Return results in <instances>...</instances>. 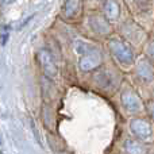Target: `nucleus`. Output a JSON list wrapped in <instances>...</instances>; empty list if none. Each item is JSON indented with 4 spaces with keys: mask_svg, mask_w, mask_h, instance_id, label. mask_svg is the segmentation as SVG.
I'll list each match as a JSON object with an SVG mask.
<instances>
[{
    "mask_svg": "<svg viewBox=\"0 0 154 154\" xmlns=\"http://www.w3.org/2000/svg\"><path fill=\"white\" fill-rule=\"evenodd\" d=\"M109 50L118 58V61H120L122 64H126V65L133 64L134 51L127 42H123V41H119V39L109 41Z\"/></svg>",
    "mask_w": 154,
    "mask_h": 154,
    "instance_id": "f257e3e1",
    "label": "nucleus"
},
{
    "mask_svg": "<svg viewBox=\"0 0 154 154\" xmlns=\"http://www.w3.org/2000/svg\"><path fill=\"white\" fill-rule=\"evenodd\" d=\"M101 61H103L101 53L97 49L91 48L89 50L85 51V53L82 54V57L80 58V68H81V70H84V72H89V70H93L100 66Z\"/></svg>",
    "mask_w": 154,
    "mask_h": 154,
    "instance_id": "f03ea898",
    "label": "nucleus"
},
{
    "mask_svg": "<svg viewBox=\"0 0 154 154\" xmlns=\"http://www.w3.org/2000/svg\"><path fill=\"white\" fill-rule=\"evenodd\" d=\"M38 61H39V65H41V68H42L43 73L48 77L57 76L58 68H57L56 62H54V60H53V56L50 54L49 50L42 49V50L38 51Z\"/></svg>",
    "mask_w": 154,
    "mask_h": 154,
    "instance_id": "7ed1b4c3",
    "label": "nucleus"
},
{
    "mask_svg": "<svg viewBox=\"0 0 154 154\" xmlns=\"http://www.w3.org/2000/svg\"><path fill=\"white\" fill-rule=\"evenodd\" d=\"M130 128L135 137L139 139H150L153 135V128L150 123L145 119H133L130 123Z\"/></svg>",
    "mask_w": 154,
    "mask_h": 154,
    "instance_id": "20e7f679",
    "label": "nucleus"
},
{
    "mask_svg": "<svg viewBox=\"0 0 154 154\" xmlns=\"http://www.w3.org/2000/svg\"><path fill=\"white\" fill-rule=\"evenodd\" d=\"M89 24L95 32L100 35H108L111 32V26L106 16L101 15H91L89 16Z\"/></svg>",
    "mask_w": 154,
    "mask_h": 154,
    "instance_id": "39448f33",
    "label": "nucleus"
},
{
    "mask_svg": "<svg viewBox=\"0 0 154 154\" xmlns=\"http://www.w3.org/2000/svg\"><path fill=\"white\" fill-rule=\"evenodd\" d=\"M122 103L126 109L131 112H138L142 109V101L135 93L133 92H125L122 95Z\"/></svg>",
    "mask_w": 154,
    "mask_h": 154,
    "instance_id": "423d86ee",
    "label": "nucleus"
},
{
    "mask_svg": "<svg viewBox=\"0 0 154 154\" xmlns=\"http://www.w3.org/2000/svg\"><path fill=\"white\" fill-rule=\"evenodd\" d=\"M137 75L139 76V79L146 82L152 81L154 79V68L149 62V60L143 58L137 64Z\"/></svg>",
    "mask_w": 154,
    "mask_h": 154,
    "instance_id": "0eeeda50",
    "label": "nucleus"
},
{
    "mask_svg": "<svg viewBox=\"0 0 154 154\" xmlns=\"http://www.w3.org/2000/svg\"><path fill=\"white\" fill-rule=\"evenodd\" d=\"M82 11V0H65L62 5V14L65 18H76Z\"/></svg>",
    "mask_w": 154,
    "mask_h": 154,
    "instance_id": "6e6552de",
    "label": "nucleus"
},
{
    "mask_svg": "<svg viewBox=\"0 0 154 154\" xmlns=\"http://www.w3.org/2000/svg\"><path fill=\"white\" fill-rule=\"evenodd\" d=\"M120 14V8L115 0H106L104 3V16L108 20H116L119 18Z\"/></svg>",
    "mask_w": 154,
    "mask_h": 154,
    "instance_id": "1a4fd4ad",
    "label": "nucleus"
},
{
    "mask_svg": "<svg viewBox=\"0 0 154 154\" xmlns=\"http://www.w3.org/2000/svg\"><path fill=\"white\" fill-rule=\"evenodd\" d=\"M125 150L128 154H146V147L135 139H127L125 142Z\"/></svg>",
    "mask_w": 154,
    "mask_h": 154,
    "instance_id": "9d476101",
    "label": "nucleus"
},
{
    "mask_svg": "<svg viewBox=\"0 0 154 154\" xmlns=\"http://www.w3.org/2000/svg\"><path fill=\"white\" fill-rule=\"evenodd\" d=\"M95 80H96V82H97L100 87H103V88H107V87H109V85L112 84V77L109 76L108 72L97 73V75L95 76Z\"/></svg>",
    "mask_w": 154,
    "mask_h": 154,
    "instance_id": "9b49d317",
    "label": "nucleus"
},
{
    "mask_svg": "<svg viewBox=\"0 0 154 154\" xmlns=\"http://www.w3.org/2000/svg\"><path fill=\"white\" fill-rule=\"evenodd\" d=\"M8 41V30H2L0 32V45L4 46Z\"/></svg>",
    "mask_w": 154,
    "mask_h": 154,
    "instance_id": "f8f14e48",
    "label": "nucleus"
},
{
    "mask_svg": "<svg viewBox=\"0 0 154 154\" xmlns=\"http://www.w3.org/2000/svg\"><path fill=\"white\" fill-rule=\"evenodd\" d=\"M146 53H147V56L154 61V41L149 42V45H147V48H146Z\"/></svg>",
    "mask_w": 154,
    "mask_h": 154,
    "instance_id": "ddd939ff",
    "label": "nucleus"
},
{
    "mask_svg": "<svg viewBox=\"0 0 154 154\" xmlns=\"http://www.w3.org/2000/svg\"><path fill=\"white\" fill-rule=\"evenodd\" d=\"M147 111H149L150 116L154 119V101H150V103L147 104Z\"/></svg>",
    "mask_w": 154,
    "mask_h": 154,
    "instance_id": "4468645a",
    "label": "nucleus"
},
{
    "mask_svg": "<svg viewBox=\"0 0 154 154\" xmlns=\"http://www.w3.org/2000/svg\"><path fill=\"white\" fill-rule=\"evenodd\" d=\"M15 0H0V4L2 5H8V4H12Z\"/></svg>",
    "mask_w": 154,
    "mask_h": 154,
    "instance_id": "2eb2a0df",
    "label": "nucleus"
}]
</instances>
